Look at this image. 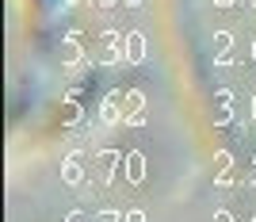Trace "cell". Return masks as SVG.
I'll list each match as a JSON object with an SVG mask.
<instances>
[{"mask_svg":"<svg viewBox=\"0 0 256 222\" xmlns=\"http://www.w3.org/2000/svg\"><path fill=\"white\" fill-rule=\"evenodd\" d=\"M126 39H130V31H104V62L107 65H126Z\"/></svg>","mask_w":256,"mask_h":222,"instance_id":"obj_1","label":"cell"},{"mask_svg":"<svg viewBox=\"0 0 256 222\" xmlns=\"http://www.w3.org/2000/svg\"><path fill=\"white\" fill-rule=\"evenodd\" d=\"M58 58H62V65H69V69H80V65H84V46H80V39H76V35H65L62 43H58Z\"/></svg>","mask_w":256,"mask_h":222,"instance_id":"obj_2","label":"cell"},{"mask_svg":"<svg viewBox=\"0 0 256 222\" xmlns=\"http://www.w3.org/2000/svg\"><path fill=\"white\" fill-rule=\"evenodd\" d=\"M122 104H126V119H122V127H142V123H146V96H142L138 88H130V92L122 96Z\"/></svg>","mask_w":256,"mask_h":222,"instance_id":"obj_3","label":"cell"},{"mask_svg":"<svg viewBox=\"0 0 256 222\" xmlns=\"http://www.w3.org/2000/svg\"><path fill=\"white\" fill-rule=\"evenodd\" d=\"M122 96H126V92H107V100L100 104V119H104L107 127H118V123L126 119V115H122V107H126V104H122Z\"/></svg>","mask_w":256,"mask_h":222,"instance_id":"obj_4","label":"cell"},{"mask_svg":"<svg viewBox=\"0 0 256 222\" xmlns=\"http://www.w3.org/2000/svg\"><path fill=\"white\" fill-rule=\"evenodd\" d=\"M100 180H104V184H111V180H115V172H118V165H122V153H118V149H100Z\"/></svg>","mask_w":256,"mask_h":222,"instance_id":"obj_5","label":"cell"},{"mask_svg":"<svg viewBox=\"0 0 256 222\" xmlns=\"http://www.w3.org/2000/svg\"><path fill=\"white\" fill-rule=\"evenodd\" d=\"M230 172H234V157H230L226 149H218V153H214V188H226V184H230Z\"/></svg>","mask_w":256,"mask_h":222,"instance_id":"obj_6","label":"cell"},{"mask_svg":"<svg viewBox=\"0 0 256 222\" xmlns=\"http://www.w3.org/2000/svg\"><path fill=\"white\" fill-rule=\"evenodd\" d=\"M80 153H73V157H65L62 161V184H69V188H76L80 180H84V165H80Z\"/></svg>","mask_w":256,"mask_h":222,"instance_id":"obj_7","label":"cell"},{"mask_svg":"<svg viewBox=\"0 0 256 222\" xmlns=\"http://www.w3.org/2000/svg\"><path fill=\"white\" fill-rule=\"evenodd\" d=\"M230 50H234V35L214 31V65H230Z\"/></svg>","mask_w":256,"mask_h":222,"instance_id":"obj_8","label":"cell"},{"mask_svg":"<svg viewBox=\"0 0 256 222\" xmlns=\"http://www.w3.org/2000/svg\"><path fill=\"white\" fill-rule=\"evenodd\" d=\"M126 180L130 184H142V180H146V153H138V149L126 153Z\"/></svg>","mask_w":256,"mask_h":222,"instance_id":"obj_9","label":"cell"},{"mask_svg":"<svg viewBox=\"0 0 256 222\" xmlns=\"http://www.w3.org/2000/svg\"><path fill=\"white\" fill-rule=\"evenodd\" d=\"M146 62V39H142L138 31H130L126 39V65H142Z\"/></svg>","mask_w":256,"mask_h":222,"instance_id":"obj_10","label":"cell"},{"mask_svg":"<svg viewBox=\"0 0 256 222\" xmlns=\"http://www.w3.org/2000/svg\"><path fill=\"white\" fill-rule=\"evenodd\" d=\"M76 119H80V104H76V100H65L62 104V123H76Z\"/></svg>","mask_w":256,"mask_h":222,"instance_id":"obj_11","label":"cell"},{"mask_svg":"<svg viewBox=\"0 0 256 222\" xmlns=\"http://www.w3.org/2000/svg\"><path fill=\"white\" fill-rule=\"evenodd\" d=\"M230 119H234V107H218V111H214V127H226Z\"/></svg>","mask_w":256,"mask_h":222,"instance_id":"obj_12","label":"cell"},{"mask_svg":"<svg viewBox=\"0 0 256 222\" xmlns=\"http://www.w3.org/2000/svg\"><path fill=\"white\" fill-rule=\"evenodd\" d=\"M118 218H122L118 211H104V214H100V222H118Z\"/></svg>","mask_w":256,"mask_h":222,"instance_id":"obj_13","label":"cell"},{"mask_svg":"<svg viewBox=\"0 0 256 222\" xmlns=\"http://www.w3.org/2000/svg\"><path fill=\"white\" fill-rule=\"evenodd\" d=\"M126 222H146V214L142 211H126Z\"/></svg>","mask_w":256,"mask_h":222,"instance_id":"obj_14","label":"cell"},{"mask_svg":"<svg viewBox=\"0 0 256 222\" xmlns=\"http://www.w3.org/2000/svg\"><path fill=\"white\" fill-rule=\"evenodd\" d=\"M214 218H218V222H234V214H230V211H218Z\"/></svg>","mask_w":256,"mask_h":222,"instance_id":"obj_15","label":"cell"},{"mask_svg":"<svg viewBox=\"0 0 256 222\" xmlns=\"http://www.w3.org/2000/svg\"><path fill=\"white\" fill-rule=\"evenodd\" d=\"M100 8H115V4H122V0H96Z\"/></svg>","mask_w":256,"mask_h":222,"instance_id":"obj_16","label":"cell"},{"mask_svg":"<svg viewBox=\"0 0 256 222\" xmlns=\"http://www.w3.org/2000/svg\"><path fill=\"white\" fill-rule=\"evenodd\" d=\"M214 8H234V0H214Z\"/></svg>","mask_w":256,"mask_h":222,"instance_id":"obj_17","label":"cell"},{"mask_svg":"<svg viewBox=\"0 0 256 222\" xmlns=\"http://www.w3.org/2000/svg\"><path fill=\"white\" fill-rule=\"evenodd\" d=\"M76 4H80V0H62V8H76Z\"/></svg>","mask_w":256,"mask_h":222,"instance_id":"obj_18","label":"cell"},{"mask_svg":"<svg viewBox=\"0 0 256 222\" xmlns=\"http://www.w3.org/2000/svg\"><path fill=\"white\" fill-rule=\"evenodd\" d=\"M122 4H126V8H138V4H142V0H122Z\"/></svg>","mask_w":256,"mask_h":222,"instance_id":"obj_19","label":"cell"},{"mask_svg":"<svg viewBox=\"0 0 256 222\" xmlns=\"http://www.w3.org/2000/svg\"><path fill=\"white\" fill-rule=\"evenodd\" d=\"M248 180H252V184H256V161H252V172H248Z\"/></svg>","mask_w":256,"mask_h":222,"instance_id":"obj_20","label":"cell"},{"mask_svg":"<svg viewBox=\"0 0 256 222\" xmlns=\"http://www.w3.org/2000/svg\"><path fill=\"white\" fill-rule=\"evenodd\" d=\"M65 222H80V214H69V218H65Z\"/></svg>","mask_w":256,"mask_h":222,"instance_id":"obj_21","label":"cell"},{"mask_svg":"<svg viewBox=\"0 0 256 222\" xmlns=\"http://www.w3.org/2000/svg\"><path fill=\"white\" fill-rule=\"evenodd\" d=\"M252 123H256V96H252Z\"/></svg>","mask_w":256,"mask_h":222,"instance_id":"obj_22","label":"cell"},{"mask_svg":"<svg viewBox=\"0 0 256 222\" xmlns=\"http://www.w3.org/2000/svg\"><path fill=\"white\" fill-rule=\"evenodd\" d=\"M252 62H256V43H252Z\"/></svg>","mask_w":256,"mask_h":222,"instance_id":"obj_23","label":"cell"},{"mask_svg":"<svg viewBox=\"0 0 256 222\" xmlns=\"http://www.w3.org/2000/svg\"><path fill=\"white\" fill-rule=\"evenodd\" d=\"M248 4H256V0H248Z\"/></svg>","mask_w":256,"mask_h":222,"instance_id":"obj_24","label":"cell"},{"mask_svg":"<svg viewBox=\"0 0 256 222\" xmlns=\"http://www.w3.org/2000/svg\"><path fill=\"white\" fill-rule=\"evenodd\" d=\"M252 222H256V218H252Z\"/></svg>","mask_w":256,"mask_h":222,"instance_id":"obj_25","label":"cell"}]
</instances>
